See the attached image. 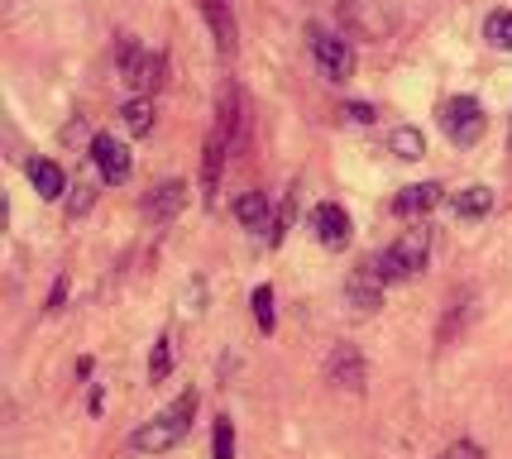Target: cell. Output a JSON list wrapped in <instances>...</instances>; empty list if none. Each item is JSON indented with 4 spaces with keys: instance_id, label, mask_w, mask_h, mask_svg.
Returning <instances> with one entry per match:
<instances>
[{
    "instance_id": "obj_19",
    "label": "cell",
    "mask_w": 512,
    "mask_h": 459,
    "mask_svg": "<svg viewBox=\"0 0 512 459\" xmlns=\"http://www.w3.org/2000/svg\"><path fill=\"white\" fill-rule=\"evenodd\" d=\"M120 115H125V130H130V134H149V130H154V101H149V96H134Z\"/></svg>"
},
{
    "instance_id": "obj_25",
    "label": "cell",
    "mask_w": 512,
    "mask_h": 459,
    "mask_svg": "<svg viewBox=\"0 0 512 459\" xmlns=\"http://www.w3.org/2000/svg\"><path fill=\"white\" fill-rule=\"evenodd\" d=\"M441 459H484V450H479V445H469V440H460V445H450Z\"/></svg>"
},
{
    "instance_id": "obj_4",
    "label": "cell",
    "mask_w": 512,
    "mask_h": 459,
    "mask_svg": "<svg viewBox=\"0 0 512 459\" xmlns=\"http://www.w3.org/2000/svg\"><path fill=\"white\" fill-rule=\"evenodd\" d=\"M426 254H431V230H402L398 240L383 249L379 259H374V273H379L383 283H402V278H412L417 268H426Z\"/></svg>"
},
{
    "instance_id": "obj_14",
    "label": "cell",
    "mask_w": 512,
    "mask_h": 459,
    "mask_svg": "<svg viewBox=\"0 0 512 459\" xmlns=\"http://www.w3.org/2000/svg\"><path fill=\"white\" fill-rule=\"evenodd\" d=\"M436 201H441V182H412V187L398 192L393 211H398V216H426Z\"/></svg>"
},
{
    "instance_id": "obj_15",
    "label": "cell",
    "mask_w": 512,
    "mask_h": 459,
    "mask_svg": "<svg viewBox=\"0 0 512 459\" xmlns=\"http://www.w3.org/2000/svg\"><path fill=\"white\" fill-rule=\"evenodd\" d=\"M29 182H34V192L44 201H58L67 192V177L53 158H29Z\"/></svg>"
},
{
    "instance_id": "obj_22",
    "label": "cell",
    "mask_w": 512,
    "mask_h": 459,
    "mask_svg": "<svg viewBox=\"0 0 512 459\" xmlns=\"http://www.w3.org/2000/svg\"><path fill=\"white\" fill-rule=\"evenodd\" d=\"M211 459H235V421L221 416L216 421V436H211Z\"/></svg>"
},
{
    "instance_id": "obj_23",
    "label": "cell",
    "mask_w": 512,
    "mask_h": 459,
    "mask_svg": "<svg viewBox=\"0 0 512 459\" xmlns=\"http://www.w3.org/2000/svg\"><path fill=\"white\" fill-rule=\"evenodd\" d=\"M168 373H173V340L163 335V340L154 345V354H149V378H154V383H163Z\"/></svg>"
},
{
    "instance_id": "obj_2",
    "label": "cell",
    "mask_w": 512,
    "mask_h": 459,
    "mask_svg": "<svg viewBox=\"0 0 512 459\" xmlns=\"http://www.w3.org/2000/svg\"><path fill=\"white\" fill-rule=\"evenodd\" d=\"M192 416H197V393L187 388V393L173 397V402H168L154 421H144V426L130 436V445L139 450V455H163V450L182 445V436L192 431Z\"/></svg>"
},
{
    "instance_id": "obj_20",
    "label": "cell",
    "mask_w": 512,
    "mask_h": 459,
    "mask_svg": "<svg viewBox=\"0 0 512 459\" xmlns=\"http://www.w3.org/2000/svg\"><path fill=\"white\" fill-rule=\"evenodd\" d=\"M484 39H489L493 48L512 53V10H493L489 20H484Z\"/></svg>"
},
{
    "instance_id": "obj_27",
    "label": "cell",
    "mask_w": 512,
    "mask_h": 459,
    "mask_svg": "<svg viewBox=\"0 0 512 459\" xmlns=\"http://www.w3.org/2000/svg\"><path fill=\"white\" fill-rule=\"evenodd\" d=\"M63 297H67V283L58 278V287H53V297H48V306H63Z\"/></svg>"
},
{
    "instance_id": "obj_3",
    "label": "cell",
    "mask_w": 512,
    "mask_h": 459,
    "mask_svg": "<svg viewBox=\"0 0 512 459\" xmlns=\"http://www.w3.org/2000/svg\"><path fill=\"white\" fill-rule=\"evenodd\" d=\"M340 24L350 39L383 44L398 34V0H340Z\"/></svg>"
},
{
    "instance_id": "obj_9",
    "label": "cell",
    "mask_w": 512,
    "mask_h": 459,
    "mask_svg": "<svg viewBox=\"0 0 512 459\" xmlns=\"http://www.w3.org/2000/svg\"><path fill=\"white\" fill-rule=\"evenodd\" d=\"M312 230L326 249H345L350 235H355V225H350V216H345V206H335V201H321V206L312 211Z\"/></svg>"
},
{
    "instance_id": "obj_6",
    "label": "cell",
    "mask_w": 512,
    "mask_h": 459,
    "mask_svg": "<svg viewBox=\"0 0 512 459\" xmlns=\"http://www.w3.org/2000/svg\"><path fill=\"white\" fill-rule=\"evenodd\" d=\"M441 130H446L455 149H474L484 139V130H489V115H484V106L474 96H450L441 106Z\"/></svg>"
},
{
    "instance_id": "obj_26",
    "label": "cell",
    "mask_w": 512,
    "mask_h": 459,
    "mask_svg": "<svg viewBox=\"0 0 512 459\" xmlns=\"http://www.w3.org/2000/svg\"><path fill=\"white\" fill-rule=\"evenodd\" d=\"M345 115H350V120H359V125H369V120H374L379 110H374V106H364V101H355V106H345Z\"/></svg>"
},
{
    "instance_id": "obj_1",
    "label": "cell",
    "mask_w": 512,
    "mask_h": 459,
    "mask_svg": "<svg viewBox=\"0 0 512 459\" xmlns=\"http://www.w3.org/2000/svg\"><path fill=\"white\" fill-rule=\"evenodd\" d=\"M235 134H240V91L221 87V106H216V125L206 134V158H201V197L216 201L221 192V168L230 149H235Z\"/></svg>"
},
{
    "instance_id": "obj_18",
    "label": "cell",
    "mask_w": 512,
    "mask_h": 459,
    "mask_svg": "<svg viewBox=\"0 0 512 459\" xmlns=\"http://www.w3.org/2000/svg\"><path fill=\"white\" fill-rule=\"evenodd\" d=\"M388 149L398 153L402 163H417V158L426 153V139H422V130H417V125H398V130L388 134Z\"/></svg>"
},
{
    "instance_id": "obj_12",
    "label": "cell",
    "mask_w": 512,
    "mask_h": 459,
    "mask_svg": "<svg viewBox=\"0 0 512 459\" xmlns=\"http://www.w3.org/2000/svg\"><path fill=\"white\" fill-rule=\"evenodd\" d=\"M345 302L355 306V311H379L383 306V278L374 273V263H364V268H355V278L345 283Z\"/></svg>"
},
{
    "instance_id": "obj_11",
    "label": "cell",
    "mask_w": 512,
    "mask_h": 459,
    "mask_svg": "<svg viewBox=\"0 0 512 459\" xmlns=\"http://www.w3.org/2000/svg\"><path fill=\"white\" fill-rule=\"evenodd\" d=\"M201 15H206V29H211V39H216V53L230 58L235 53V10H230V0H197Z\"/></svg>"
},
{
    "instance_id": "obj_5",
    "label": "cell",
    "mask_w": 512,
    "mask_h": 459,
    "mask_svg": "<svg viewBox=\"0 0 512 459\" xmlns=\"http://www.w3.org/2000/svg\"><path fill=\"white\" fill-rule=\"evenodd\" d=\"M307 48H312V58L326 82H350V77H355V48H350L345 34H331V29L312 24V29H307Z\"/></svg>"
},
{
    "instance_id": "obj_7",
    "label": "cell",
    "mask_w": 512,
    "mask_h": 459,
    "mask_svg": "<svg viewBox=\"0 0 512 459\" xmlns=\"http://www.w3.org/2000/svg\"><path fill=\"white\" fill-rule=\"evenodd\" d=\"M120 77L134 91H154L163 82V53H149V48H139L134 39H125L120 44Z\"/></svg>"
},
{
    "instance_id": "obj_13",
    "label": "cell",
    "mask_w": 512,
    "mask_h": 459,
    "mask_svg": "<svg viewBox=\"0 0 512 459\" xmlns=\"http://www.w3.org/2000/svg\"><path fill=\"white\" fill-rule=\"evenodd\" d=\"M182 206H187V182H163L154 197L144 201V216L154 220V225H168V220L178 216Z\"/></svg>"
},
{
    "instance_id": "obj_10",
    "label": "cell",
    "mask_w": 512,
    "mask_h": 459,
    "mask_svg": "<svg viewBox=\"0 0 512 459\" xmlns=\"http://www.w3.org/2000/svg\"><path fill=\"white\" fill-rule=\"evenodd\" d=\"M326 383H331V388L364 393V359H359L355 345H335L331 350V359H326Z\"/></svg>"
},
{
    "instance_id": "obj_16",
    "label": "cell",
    "mask_w": 512,
    "mask_h": 459,
    "mask_svg": "<svg viewBox=\"0 0 512 459\" xmlns=\"http://www.w3.org/2000/svg\"><path fill=\"white\" fill-rule=\"evenodd\" d=\"M235 220L254 230V235H264L268 230V192H245V197H235Z\"/></svg>"
},
{
    "instance_id": "obj_17",
    "label": "cell",
    "mask_w": 512,
    "mask_h": 459,
    "mask_svg": "<svg viewBox=\"0 0 512 459\" xmlns=\"http://www.w3.org/2000/svg\"><path fill=\"white\" fill-rule=\"evenodd\" d=\"M450 211H455L460 220L489 216V211H493V192H489V187H465V192H455V197H450Z\"/></svg>"
},
{
    "instance_id": "obj_24",
    "label": "cell",
    "mask_w": 512,
    "mask_h": 459,
    "mask_svg": "<svg viewBox=\"0 0 512 459\" xmlns=\"http://www.w3.org/2000/svg\"><path fill=\"white\" fill-rule=\"evenodd\" d=\"M201 297H206V287L192 283L187 292H182V311H187V316H197V311H201Z\"/></svg>"
},
{
    "instance_id": "obj_21",
    "label": "cell",
    "mask_w": 512,
    "mask_h": 459,
    "mask_svg": "<svg viewBox=\"0 0 512 459\" xmlns=\"http://www.w3.org/2000/svg\"><path fill=\"white\" fill-rule=\"evenodd\" d=\"M254 321H259V330H264V335H273V326H278V311H273V287H254Z\"/></svg>"
},
{
    "instance_id": "obj_8",
    "label": "cell",
    "mask_w": 512,
    "mask_h": 459,
    "mask_svg": "<svg viewBox=\"0 0 512 459\" xmlns=\"http://www.w3.org/2000/svg\"><path fill=\"white\" fill-rule=\"evenodd\" d=\"M91 158H96V168H101V177H106L111 187L130 182L134 158H130V149H125L115 134H96V139H91Z\"/></svg>"
}]
</instances>
